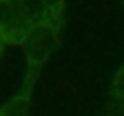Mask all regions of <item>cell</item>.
I'll list each match as a JSON object with an SVG mask.
<instances>
[{"label":"cell","instance_id":"6da1fadb","mask_svg":"<svg viewBox=\"0 0 124 116\" xmlns=\"http://www.w3.org/2000/svg\"><path fill=\"white\" fill-rule=\"evenodd\" d=\"M58 40H60V26H57L53 20L37 24L27 31V35L20 42V47H22L24 56H26V76H24L20 94L31 98L40 69L47 62L51 53L57 49Z\"/></svg>","mask_w":124,"mask_h":116},{"label":"cell","instance_id":"7a4b0ae2","mask_svg":"<svg viewBox=\"0 0 124 116\" xmlns=\"http://www.w3.org/2000/svg\"><path fill=\"white\" fill-rule=\"evenodd\" d=\"M29 27L22 22L15 0H0V33L8 45H20Z\"/></svg>","mask_w":124,"mask_h":116},{"label":"cell","instance_id":"3957f363","mask_svg":"<svg viewBox=\"0 0 124 116\" xmlns=\"http://www.w3.org/2000/svg\"><path fill=\"white\" fill-rule=\"evenodd\" d=\"M15 2H16V9H18L20 18L29 29L37 24L51 20L42 0H15Z\"/></svg>","mask_w":124,"mask_h":116},{"label":"cell","instance_id":"277c9868","mask_svg":"<svg viewBox=\"0 0 124 116\" xmlns=\"http://www.w3.org/2000/svg\"><path fill=\"white\" fill-rule=\"evenodd\" d=\"M29 96L24 94H16L11 102L0 107V116H27V109H29Z\"/></svg>","mask_w":124,"mask_h":116},{"label":"cell","instance_id":"5b68a950","mask_svg":"<svg viewBox=\"0 0 124 116\" xmlns=\"http://www.w3.org/2000/svg\"><path fill=\"white\" fill-rule=\"evenodd\" d=\"M44 6H46L47 13H49V18L53 20L57 26L62 27L64 24V16H66V4L68 0H42Z\"/></svg>","mask_w":124,"mask_h":116},{"label":"cell","instance_id":"8992f818","mask_svg":"<svg viewBox=\"0 0 124 116\" xmlns=\"http://www.w3.org/2000/svg\"><path fill=\"white\" fill-rule=\"evenodd\" d=\"M111 96L119 102H124V64L119 67V71L115 73L111 82V89H109Z\"/></svg>","mask_w":124,"mask_h":116},{"label":"cell","instance_id":"52a82bcc","mask_svg":"<svg viewBox=\"0 0 124 116\" xmlns=\"http://www.w3.org/2000/svg\"><path fill=\"white\" fill-rule=\"evenodd\" d=\"M104 116H124V102H117V103L109 105Z\"/></svg>","mask_w":124,"mask_h":116},{"label":"cell","instance_id":"ba28073f","mask_svg":"<svg viewBox=\"0 0 124 116\" xmlns=\"http://www.w3.org/2000/svg\"><path fill=\"white\" fill-rule=\"evenodd\" d=\"M6 47H8V42H6L4 35H2V33H0V58H2V54H4Z\"/></svg>","mask_w":124,"mask_h":116}]
</instances>
